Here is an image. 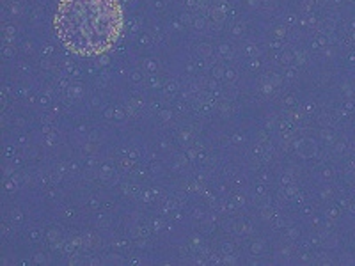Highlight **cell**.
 <instances>
[{
    "mask_svg": "<svg viewBox=\"0 0 355 266\" xmlns=\"http://www.w3.org/2000/svg\"><path fill=\"white\" fill-rule=\"evenodd\" d=\"M57 39L77 57L109 53L125 28L121 0H59L53 15Z\"/></svg>",
    "mask_w": 355,
    "mask_h": 266,
    "instance_id": "cell-1",
    "label": "cell"
}]
</instances>
